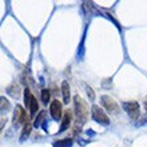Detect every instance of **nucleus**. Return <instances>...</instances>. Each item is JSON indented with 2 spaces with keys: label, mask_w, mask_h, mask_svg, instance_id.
Instances as JSON below:
<instances>
[{
  "label": "nucleus",
  "mask_w": 147,
  "mask_h": 147,
  "mask_svg": "<svg viewBox=\"0 0 147 147\" xmlns=\"http://www.w3.org/2000/svg\"><path fill=\"white\" fill-rule=\"evenodd\" d=\"M74 100H75V109H76V115H78V119L80 120L82 123H83V120L87 118L88 115V109H87V105H86L83 99L80 96H75L74 98Z\"/></svg>",
  "instance_id": "1"
},
{
  "label": "nucleus",
  "mask_w": 147,
  "mask_h": 147,
  "mask_svg": "<svg viewBox=\"0 0 147 147\" xmlns=\"http://www.w3.org/2000/svg\"><path fill=\"white\" fill-rule=\"evenodd\" d=\"M92 119L95 122H98V123L105 124V126H109L110 124L109 116L106 115V112L99 106H92Z\"/></svg>",
  "instance_id": "2"
},
{
  "label": "nucleus",
  "mask_w": 147,
  "mask_h": 147,
  "mask_svg": "<svg viewBox=\"0 0 147 147\" xmlns=\"http://www.w3.org/2000/svg\"><path fill=\"white\" fill-rule=\"evenodd\" d=\"M123 107L132 119H136V118L139 116L140 109H139V105H138L136 102H126V103L123 105Z\"/></svg>",
  "instance_id": "3"
},
{
  "label": "nucleus",
  "mask_w": 147,
  "mask_h": 147,
  "mask_svg": "<svg viewBox=\"0 0 147 147\" xmlns=\"http://www.w3.org/2000/svg\"><path fill=\"white\" fill-rule=\"evenodd\" d=\"M102 103H103L105 109L109 112H118L119 111V107H118V105H116V102L112 98L107 96V95L102 96Z\"/></svg>",
  "instance_id": "4"
},
{
  "label": "nucleus",
  "mask_w": 147,
  "mask_h": 147,
  "mask_svg": "<svg viewBox=\"0 0 147 147\" xmlns=\"http://www.w3.org/2000/svg\"><path fill=\"white\" fill-rule=\"evenodd\" d=\"M50 111H51V115H52V118H54L55 120L60 119V118H62V103L59 100H54L51 103Z\"/></svg>",
  "instance_id": "5"
},
{
  "label": "nucleus",
  "mask_w": 147,
  "mask_h": 147,
  "mask_svg": "<svg viewBox=\"0 0 147 147\" xmlns=\"http://www.w3.org/2000/svg\"><path fill=\"white\" fill-rule=\"evenodd\" d=\"M26 122V111L23 110L22 106H18L15 111V115H13V123L16 124H22ZM27 123V122H26Z\"/></svg>",
  "instance_id": "6"
},
{
  "label": "nucleus",
  "mask_w": 147,
  "mask_h": 147,
  "mask_svg": "<svg viewBox=\"0 0 147 147\" xmlns=\"http://www.w3.org/2000/svg\"><path fill=\"white\" fill-rule=\"evenodd\" d=\"M62 92H63V99H64V103H68L70 102V86L66 80L62 83Z\"/></svg>",
  "instance_id": "7"
},
{
  "label": "nucleus",
  "mask_w": 147,
  "mask_h": 147,
  "mask_svg": "<svg viewBox=\"0 0 147 147\" xmlns=\"http://www.w3.org/2000/svg\"><path fill=\"white\" fill-rule=\"evenodd\" d=\"M71 118H72V114H71V111H67L66 114H64V118H63V123H62V126H60V131L66 130V128L70 126Z\"/></svg>",
  "instance_id": "8"
},
{
  "label": "nucleus",
  "mask_w": 147,
  "mask_h": 147,
  "mask_svg": "<svg viewBox=\"0 0 147 147\" xmlns=\"http://www.w3.org/2000/svg\"><path fill=\"white\" fill-rule=\"evenodd\" d=\"M71 146H72V139H68V138L54 143V147H71Z\"/></svg>",
  "instance_id": "9"
},
{
  "label": "nucleus",
  "mask_w": 147,
  "mask_h": 147,
  "mask_svg": "<svg viewBox=\"0 0 147 147\" xmlns=\"http://www.w3.org/2000/svg\"><path fill=\"white\" fill-rule=\"evenodd\" d=\"M32 99H34V96H32L31 91H30L28 88H26V91H24V102H26V106H27V107L31 106Z\"/></svg>",
  "instance_id": "10"
},
{
  "label": "nucleus",
  "mask_w": 147,
  "mask_h": 147,
  "mask_svg": "<svg viewBox=\"0 0 147 147\" xmlns=\"http://www.w3.org/2000/svg\"><path fill=\"white\" fill-rule=\"evenodd\" d=\"M38 109H39V105H38V102H36V99L34 98L31 102V106H30V111H31V116H34L38 112Z\"/></svg>",
  "instance_id": "11"
},
{
  "label": "nucleus",
  "mask_w": 147,
  "mask_h": 147,
  "mask_svg": "<svg viewBox=\"0 0 147 147\" xmlns=\"http://www.w3.org/2000/svg\"><path fill=\"white\" fill-rule=\"evenodd\" d=\"M30 132H31V124L26 123V126H24V130H23V135H22V138H20V140H24L26 138H27L28 135H30Z\"/></svg>",
  "instance_id": "12"
},
{
  "label": "nucleus",
  "mask_w": 147,
  "mask_h": 147,
  "mask_svg": "<svg viewBox=\"0 0 147 147\" xmlns=\"http://www.w3.org/2000/svg\"><path fill=\"white\" fill-rule=\"evenodd\" d=\"M44 116H46V112H44V111H42L38 116H36L35 123H34V126H35V127H39V126L42 124V120H43V118H44Z\"/></svg>",
  "instance_id": "13"
},
{
  "label": "nucleus",
  "mask_w": 147,
  "mask_h": 147,
  "mask_svg": "<svg viewBox=\"0 0 147 147\" xmlns=\"http://www.w3.org/2000/svg\"><path fill=\"white\" fill-rule=\"evenodd\" d=\"M42 100L44 102V103L50 102V91H48L47 88L42 90Z\"/></svg>",
  "instance_id": "14"
},
{
  "label": "nucleus",
  "mask_w": 147,
  "mask_h": 147,
  "mask_svg": "<svg viewBox=\"0 0 147 147\" xmlns=\"http://www.w3.org/2000/svg\"><path fill=\"white\" fill-rule=\"evenodd\" d=\"M88 96H91V100H94V96H95V95H94V91L91 88H88Z\"/></svg>",
  "instance_id": "15"
},
{
  "label": "nucleus",
  "mask_w": 147,
  "mask_h": 147,
  "mask_svg": "<svg viewBox=\"0 0 147 147\" xmlns=\"http://www.w3.org/2000/svg\"><path fill=\"white\" fill-rule=\"evenodd\" d=\"M146 107H147V99H146Z\"/></svg>",
  "instance_id": "16"
}]
</instances>
